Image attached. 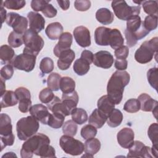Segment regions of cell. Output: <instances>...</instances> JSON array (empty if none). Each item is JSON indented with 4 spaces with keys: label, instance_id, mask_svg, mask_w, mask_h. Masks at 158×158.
Here are the masks:
<instances>
[{
    "label": "cell",
    "instance_id": "cell-56",
    "mask_svg": "<svg viewBox=\"0 0 158 158\" xmlns=\"http://www.w3.org/2000/svg\"><path fill=\"white\" fill-rule=\"evenodd\" d=\"M114 66L117 70H125L128 66V62L125 59H117L115 60Z\"/></svg>",
    "mask_w": 158,
    "mask_h": 158
},
{
    "label": "cell",
    "instance_id": "cell-2",
    "mask_svg": "<svg viewBox=\"0 0 158 158\" xmlns=\"http://www.w3.org/2000/svg\"><path fill=\"white\" fill-rule=\"evenodd\" d=\"M149 33L139 15L133 16L127 20V28L124 33L127 44L129 48L134 46L138 40L144 38Z\"/></svg>",
    "mask_w": 158,
    "mask_h": 158
},
{
    "label": "cell",
    "instance_id": "cell-41",
    "mask_svg": "<svg viewBox=\"0 0 158 158\" xmlns=\"http://www.w3.org/2000/svg\"><path fill=\"white\" fill-rule=\"evenodd\" d=\"M77 125L73 120H69L63 124L62 132L64 135L74 136L77 132Z\"/></svg>",
    "mask_w": 158,
    "mask_h": 158
},
{
    "label": "cell",
    "instance_id": "cell-1",
    "mask_svg": "<svg viewBox=\"0 0 158 158\" xmlns=\"http://www.w3.org/2000/svg\"><path fill=\"white\" fill-rule=\"evenodd\" d=\"M130 74L125 70H117L110 77L107 86V95L115 104H119L123 98L124 88L129 83Z\"/></svg>",
    "mask_w": 158,
    "mask_h": 158
},
{
    "label": "cell",
    "instance_id": "cell-19",
    "mask_svg": "<svg viewBox=\"0 0 158 158\" xmlns=\"http://www.w3.org/2000/svg\"><path fill=\"white\" fill-rule=\"evenodd\" d=\"M59 41L55 46L53 52L56 57H59V54L63 51L69 49L72 43V35L69 32H64L59 38Z\"/></svg>",
    "mask_w": 158,
    "mask_h": 158
},
{
    "label": "cell",
    "instance_id": "cell-15",
    "mask_svg": "<svg viewBox=\"0 0 158 158\" xmlns=\"http://www.w3.org/2000/svg\"><path fill=\"white\" fill-rule=\"evenodd\" d=\"M73 36L76 42L81 47L86 48L91 45L90 32L86 27H77L73 30Z\"/></svg>",
    "mask_w": 158,
    "mask_h": 158
},
{
    "label": "cell",
    "instance_id": "cell-32",
    "mask_svg": "<svg viewBox=\"0 0 158 158\" xmlns=\"http://www.w3.org/2000/svg\"><path fill=\"white\" fill-rule=\"evenodd\" d=\"M61 100L72 112L75 108H76L78 104V95L77 92L75 91L69 93H63Z\"/></svg>",
    "mask_w": 158,
    "mask_h": 158
},
{
    "label": "cell",
    "instance_id": "cell-42",
    "mask_svg": "<svg viewBox=\"0 0 158 158\" xmlns=\"http://www.w3.org/2000/svg\"><path fill=\"white\" fill-rule=\"evenodd\" d=\"M40 69L44 74L49 73L54 69L53 60L48 57L43 58L40 64Z\"/></svg>",
    "mask_w": 158,
    "mask_h": 158
},
{
    "label": "cell",
    "instance_id": "cell-52",
    "mask_svg": "<svg viewBox=\"0 0 158 158\" xmlns=\"http://www.w3.org/2000/svg\"><path fill=\"white\" fill-rule=\"evenodd\" d=\"M74 7L78 11H86L91 7V1L88 0H77L74 2Z\"/></svg>",
    "mask_w": 158,
    "mask_h": 158
},
{
    "label": "cell",
    "instance_id": "cell-48",
    "mask_svg": "<svg viewBox=\"0 0 158 158\" xmlns=\"http://www.w3.org/2000/svg\"><path fill=\"white\" fill-rule=\"evenodd\" d=\"M55 97L52 91L49 88H45L43 89L39 94V99L42 103L48 104Z\"/></svg>",
    "mask_w": 158,
    "mask_h": 158
},
{
    "label": "cell",
    "instance_id": "cell-11",
    "mask_svg": "<svg viewBox=\"0 0 158 158\" xmlns=\"http://www.w3.org/2000/svg\"><path fill=\"white\" fill-rule=\"evenodd\" d=\"M6 22L8 26L13 28V31L20 34H23L27 30V19L15 12H9L7 14Z\"/></svg>",
    "mask_w": 158,
    "mask_h": 158
},
{
    "label": "cell",
    "instance_id": "cell-14",
    "mask_svg": "<svg viewBox=\"0 0 158 158\" xmlns=\"http://www.w3.org/2000/svg\"><path fill=\"white\" fill-rule=\"evenodd\" d=\"M93 63L98 67L109 69L114 63V57L109 51H100L94 54Z\"/></svg>",
    "mask_w": 158,
    "mask_h": 158
},
{
    "label": "cell",
    "instance_id": "cell-36",
    "mask_svg": "<svg viewBox=\"0 0 158 158\" xmlns=\"http://www.w3.org/2000/svg\"><path fill=\"white\" fill-rule=\"evenodd\" d=\"M65 116L61 114L53 113L51 114L48 118V124L50 127L58 129L60 128L64 123Z\"/></svg>",
    "mask_w": 158,
    "mask_h": 158
},
{
    "label": "cell",
    "instance_id": "cell-4",
    "mask_svg": "<svg viewBox=\"0 0 158 158\" xmlns=\"http://www.w3.org/2000/svg\"><path fill=\"white\" fill-rule=\"evenodd\" d=\"M40 128L38 121L33 116L22 117L16 124L17 136L20 140L25 141L35 135Z\"/></svg>",
    "mask_w": 158,
    "mask_h": 158
},
{
    "label": "cell",
    "instance_id": "cell-22",
    "mask_svg": "<svg viewBox=\"0 0 158 158\" xmlns=\"http://www.w3.org/2000/svg\"><path fill=\"white\" fill-rule=\"evenodd\" d=\"M115 105L114 101L108 95L101 96L97 102L98 109L107 117L114 109Z\"/></svg>",
    "mask_w": 158,
    "mask_h": 158
},
{
    "label": "cell",
    "instance_id": "cell-21",
    "mask_svg": "<svg viewBox=\"0 0 158 158\" xmlns=\"http://www.w3.org/2000/svg\"><path fill=\"white\" fill-rule=\"evenodd\" d=\"M48 108L52 113H59L64 115L65 117L71 115V111L67 106L57 96H55L54 99L48 104Z\"/></svg>",
    "mask_w": 158,
    "mask_h": 158
},
{
    "label": "cell",
    "instance_id": "cell-39",
    "mask_svg": "<svg viewBox=\"0 0 158 158\" xmlns=\"http://www.w3.org/2000/svg\"><path fill=\"white\" fill-rule=\"evenodd\" d=\"M142 6L145 13L149 15H156L158 14L157 1H143Z\"/></svg>",
    "mask_w": 158,
    "mask_h": 158
},
{
    "label": "cell",
    "instance_id": "cell-53",
    "mask_svg": "<svg viewBox=\"0 0 158 158\" xmlns=\"http://www.w3.org/2000/svg\"><path fill=\"white\" fill-rule=\"evenodd\" d=\"M42 13L48 18H52L54 17L57 13V9L51 4L48 3L46 4L41 10Z\"/></svg>",
    "mask_w": 158,
    "mask_h": 158
},
{
    "label": "cell",
    "instance_id": "cell-38",
    "mask_svg": "<svg viewBox=\"0 0 158 158\" xmlns=\"http://www.w3.org/2000/svg\"><path fill=\"white\" fill-rule=\"evenodd\" d=\"M61 76L57 73H51L48 77L47 85L48 88H50L52 91H57L60 89V82Z\"/></svg>",
    "mask_w": 158,
    "mask_h": 158
},
{
    "label": "cell",
    "instance_id": "cell-54",
    "mask_svg": "<svg viewBox=\"0 0 158 158\" xmlns=\"http://www.w3.org/2000/svg\"><path fill=\"white\" fill-rule=\"evenodd\" d=\"M129 54V49L127 46H122L121 47L115 49L114 55L117 59H125Z\"/></svg>",
    "mask_w": 158,
    "mask_h": 158
},
{
    "label": "cell",
    "instance_id": "cell-59",
    "mask_svg": "<svg viewBox=\"0 0 158 158\" xmlns=\"http://www.w3.org/2000/svg\"><path fill=\"white\" fill-rule=\"evenodd\" d=\"M1 18H2V24L3 23V22H4V20L6 19V10L3 8V6L1 5Z\"/></svg>",
    "mask_w": 158,
    "mask_h": 158
},
{
    "label": "cell",
    "instance_id": "cell-31",
    "mask_svg": "<svg viewBox=\"0 0 158 158\" xmlns=\"http://www.w3.org/2000/svg\"><path fill=\"white\" fill-rule=\"evenodd\" d=\"M18 99L15 92L12 91H6L1 96V108L12 107L15 106L18 102Z\"/></svg>",
    "mask_w": 158,
    "mask_h": 158
},
{
    "label": "cell",
    "instance_id": "cell-58",
    "mask_svg": "<svg viewBox=\"0 0 158 158\" xmlns=\"http://www.w3.org/2000/svg\"><path fill=\"white\" fill-rule=\"evenodd\" d=\"M57 2L58 3L59 6L61 7V9L64 10H67L70 7V1H60L57 0Z\"/></svg>",
    "mask_w": 158,
    "mask_h": 158
},
{
    "label": "cell",
    "instance_id": "cell-8",
    "mask_svg": "<svg viewBox=\"0 0 158 158\" xmlns=\"http://www.w3.org/2000/svg\"><path fill=\"white\" fill-rule=\"evenodd\" d=\"M111 6L116 17L122 20H128L135 15H139L140 13V6H130L125 1H113Z\"/></svg>",
    "mask_w": 158,
    "mask_h": 158
},
{
    "label": "cell",
    "instance_id": "cell-27",
    "mask_svg": "<svg viewBox=\"0 0 158 158\" xmlns=\"http://www.w3.org/2000/svg\"><path fill=\"white\" fill-rule=\"evenodd\" d=\"M107 117L102 114L98 109H94L89 117L88 123L96 128H101L107 121Z\"/></svg>",
    "mask_w": 158,
    "mask_h": 158
},
{
    "label": "cell",
    "instance_id": "cell-50",
    "mask_svg": "<svg viewBox=\"0 0 158 158\" xmlns=\"http://www.w3.org/2000/svg\"><path fill=\"white\" fill-rule=\"evenodd\" d=\"M143 22V25L146 29L149 32L154 30L157 27V16L148 15L145 17Z\"/></svg>",
    "mask_w": 158,
    "mask_h": 158
},
{
    "label": "cell",
    "instance_id": "cell-34",
    "mask_svg": "<svg viewBox=\"0 0 158 158\" xmlns=\"http://www.w3.org/2000/svg\"><path fill=\"white\" fill-rule=\"evenodd\" d=\"M90 68V64L85 60L80 58L77 59L73 64V71L79 76H83L88 73Z\"/></svg>",
    "mask_w": 158,
    "mask_h": 158
},
{
    "label": "cell",
    "instance_id": "cell-10",
    "mask_svg": "<svg viewBox=\"0 0 158 158\" xmlns=\"http://www.w3.org/2000/svg\"><path fill=\"white\" fill-rule=\"evenodd\" d=\"M36 59L34 55L23 52L15 57L11 65L16 69L30 72L35 68Z\"/></svg>",
    "mask_w": 158,
    "mask_h": 158
},
{
    "label": "cell",
    "instance_id": "cell-6",
    "mask_svg": "<svg viewBox=\"0 0 158 158\" xmlns=\"http://www.w3.org/2000/svg\"><path fill=\"white\" fill-rule=\"evenodd\" d=\"M157 37H154L142 43L135 53V59L136 62L144 64L152 60L154 55L157 54Z\"/></svg>",
    "mask_w": 158,
    "mask_h": 158
},
{
    "label": "cell",
    "instance_id": "cell-40",
    "mask_svg": "<svg viewBox=\"0 0 158 158\" xmlns=\"http://www.w3.org/2000/svg\"><path fill=\"white\" fill-rule=\"evenodd\" d=\"M7 41L10 46L12 48H19L23 43V34L17 33L12 31L9 34Z\"/></svg>",
    "mask_w": 158,
    "mask_h": 158
},
{
    "label": "cell",
    "instance_id": "cell-51",
    "mask_svg": "<svg viewBox=\"0 0 158 158\" xmlns=\"http://www.w3.org/2000/svg\"><path fill=\"white\" fill-rule=\"evenodd\" d=\"M0 74L1 78L5 81L10 79L14 74L13 66L10 64L5 65L3 67L1 68Z\"/></svg>",
    "mask_w": 158,
    "mask_h": 158
},
{
    "label": "cell",
    "instance_id": "cell-30",
    "mask_svg": "<svg viewBox=\"0 0 158 158\" xmlns=\"http://www.w3.org/2000/svg\"><path fill=\"white\" fill-rule=\"evenodd\" d=\"M123 43L124 39L121 32L117 28H111L109 39V45L112 49H116L123 46Z\"/></svg>",
    "mask_w": 158,
    "mask_h": 158
},
{
    "label": "cell",
    "instance_id": "cell-28",
    "mask_svg": "<svg viewBox=\"0 0 158 158\" xmlns=\"http://www.w3.org/2000/svg\"><path fill=\"white\" fill-rule=\"evenodd\" d=\"M15 57V52L10 46L4 44L0 47V58L2 64L11 65Z\"/></svg>",
    "mask_w": 158,
    "mask_h": 158
},
{
    "label": "cell",
    "instance_id": "cell-12",
    "mask_svg": "<svg viewBox=\"0 0 158 158\" xmlns=\"http://www.w3.org/2000/svg\"><path fill=\"white\" fill-rule=\"evenodd\" d=\"M15 93L19 101V109L22 113H27L31 107V94L30 91L25 87H19Z\"/></svg>",
    "mask_w": 158,
    "mask_h": 158
},
{
    "label": "cell",
    "instance_id": "cell-44",
    "mask_svg": "<svg viewBox=\"0 0 158 158\" xmlns=\"http://www.w3.org/2000/svg\"><path fill=\"white\" fill-rule=\"evenodd\" d=\"M97 128L91 124L86 125L82 127L80 133L81 136L85 139L94 138L97 134Z\"/></svg>",
    "mask_w": 158,
    "mask_h": 158
},
{
    "label": "cell",
    "instance_id": "cell-37",
    "mask_svg": "<svg viewBox=\"0 0 158 158\" xmlns=\"http://www.w3.org/2000/svg\"><path fill=\"white\" fill-rule=\"evenodd\" d=\"M75 82L69 77L61 78L60 82V89L63 93H69L75 91Z\"/></svg>",
    "mask_w": 158,
    "mask_h": 158
},
{
    "label": "cell",
    "instance_id": "cell-7",
    "mask_svg": "<svg viewBox=\"0 0 158 158\" xmlns=\"http://www.w3.org/2000/svg\"><path fill=\"white\" fill-rule=\"evenodd\" d=\"M15 137L12 133L10 117L6 114L0 115V140L1 151L7 146H12Z\"/></svg>",
    "mask_w": 158,
    "mask_h": 158
},
{
    "label": "cell",
    "instance_id": "cell-47",
    "mask_svg": "<svg viewBox=\"0 0 158 158\" xmlns=\"http://www.w3.org/2000/svg\"><path fill=\"white\" fill-rule=\"evenodd\" d=\"M2 5L9 9L19 10L23 8L25 4V1L23 0H6L2 2Z\"/></svg>",
    "mask_w": 158,
    "mask_h": 158
},
{
    "label": "cell",
    "instance_id": "cell-57",
    "mask_svg": "<svg viewBox=\"0 0 158 158\" xmlns=\"http://www.w3.org/2000/svg\"><path fill=\"white\" fill-rule=\"evenodd\" d=\"M93 57H94V54L91 51L89 50H84L82 51L81 54L80 58L85 60L89 64H91L93 61Z\"/></svg>",
    "mask_w": 158,
    "mask_h": 158
},
{
    "label": "cell",
    "instance_id": "cell-16",
    "mask_svg": "<svg viewBox=\"0 0 158 158\" xmlns=\"http://www.w3.org/2000/svg\"><path fill=\"white\" fill-rule=\"evenodd\" d=\"M135 134L130 128H123L120 130L117 135L119 145L124 149H129L134 142Z\"/></svg>",
    "mask_w": 158,
    "mask_h": 158
},
{
    "label": "cell",
    "instance_id": "cell-26",
    "mask_svg": "<svg viewBox=\"0 0 158 158\" xmlns=\"http://www.w3.org/2000/svg\"><path fill=\"white\" fill-rule=\"evenodd\" d=\"M47 36L51 40H56L59 38L63 33V27L59 22L49 23L45 30Z\"/></svg>",
    "mask_w": 158,
    "mask_h": 158
},
{
    "label": "cell",
    "instance_id": "cell-17",
    "mask_svg": "<svg viewBox=\"0 0 158 158\" xmlns=\"http://www.w3.org/2000/svg\"><path fill=\"white\" fill-rule=\"evenodd\" d=\"M29 112L31 115L38 121H40L44 125L48 124V118L51 114L49 112L46 106L41 104H35L30 107Z\"/></svg>",
    "mask_w": 158,
    "mask_h": 158
},
{
    "label": "cell",
    "instance_id": "cell-49",
    "mask_svg": "<svg viewBox=\"0 0 158 158\" xmlns=\"http://www.w3.org/2000/svg\"><path fill=\"white\" fill-rule=\"evenodd\" d=\"M148 81L154 89L157 90V68L153 67L150 69L147 72Z\"/></svg>",
    "mask_w": 158,
    "mask_h": 158
},
{
    "label": "cell",
    "instance_id": "cell-45",
    "mask_svg": "<svg viewBox=\"0 0 158 158\" xmlns=\"http://www.w3.org/2000/svg\"><path fill=\"white\" fill-rule=\"evenodd\" d=\"M148 135L152 143V146H158V125L157 123H152L148 130Z\"/></svg>",
    "mask_w": 158,
    "mask_h": 158
},
{
    "label": "cell",
    "instance_id": "cell-25",
    "mask_svg": "<svg viewBox=\"0 0 158 158\" xmlns=\"http://www.w3.org/2000/svg\"><path fill=\"white\" fill-rule=\"evenodd\" d=\"M101 148V143L99 139L94 138H91L86 139L85 143V155L83 157H93Z\"/></svg>",
    "mask_w": 158,
    "mask_h": 158
},
{
    "label": "cell",
    "instance_id": "cell-29",
    "mask_svg": "<svg viewBox=\"0 0 158 158\" xmlns=\"http://www.w3.org/2000/svg\"><path fill=\"white\" fill-rule=\"evenodd\" d=\"M96 19L103 25H109L114 21V15L107 8H100L96 12Z\"/></svg>",
    "mask_w": 158,
    "mask_h": 158
},
{
    "label": "cell",
    "instance_id": "cell-35",
    "mask_svg": "<svg viewBox=\"0 0 158 158\" xmlns=\"http://www.w3.org/2000/svg\"><path fill=\"white\" fill-rule=\"evenodd\" d=\"M71 115L72 120L78 125L85 123L88 118L87 112L82 108H75L72 111Z\"/></svg>",
    "mask_w": 158,
    "mask_h": 158
},
{
    "label": "cell",
    "instance_id": "cell-3",
    "mask_svg": "<svg viewBox=\"0 0 158 158\" xmlns=\"http://www.w3.org/2000/svg\"><path fill=\"white\" fill-rule=\"evenodd\" d=\"M45 144H50L49 137L43 133H36L27 139L22 144L20 156L22 158H31L37 155L41 148Z\"/></svg>",
    "mask_w": 158,
    "mask_h": 158
},
{
    "label": "cell",
    "instance_id": "cell-9",
    "mask_svg": "<svg viewBox=\"0 0 158 158\" xmlns=\"http://www.w3.org/2000/svg\"><path fill=\"white\" fill-rule=\"evenodd\" d=\"M59 145L66 154L72 156L80 155L85 150V145L81 141L65 135L60 137Z\"/></svg>",
    "mask_w": 158,
    "mask_h": 158
},
{
    "label": "cell",
    "instance_id": "cell-23",
    "mask_svg": "<svg viewBox=\"0 0 158 158\" xmlns=\"http://www.w3.org/2000/svg\"><path fill=\"white\" fill-rule=\"evenodd\" d=\"M138 100L140 103V109L144 112H152L157 107L158 102L153 99L149 94L146 93L141 94Z\"/></svg>",
    "mask_w": 158,
    "mask_h": 158
},
{
    "label": "cell",
    "instance_id": "cell-60",
    "mask_svg": "<svg viewBox=\"0 0 158 158\" xmlns=\"http://www.w3.org/2000/svg\"><path fill=\"white\" fill-rule=\"evenodd\" d=\"M6 85H5V80L1 78V96H2L4 93L6 91Z\"/></svg>",
    "mask_w": 158,
    "mask_h": 158
},
{
    "label": "cell",
    "instance_id": "cell-24",
    "mask_svg": "<svg viewBox=\"0 0 158 158\" xmlns=\"http://www.w3.org/2000/svg\"><path fill=\"white\" fill-rule=\"evenodd\" d=\"M111 28L105 27H99L94 31V40L99 46H108Z\"/></svg>",
    "mask_w": 158,
    "mask_h": 158
},
{
    "label": "cell",
    "instance_id": "cell-55",
    "mask_svg": "<svg viewBox=\"0 0 158 158\" xmlns=\"http://www.w3.org/2000/svg\"><path fill=\"white\" fill-rule=\"evenodd\" d=\"M49 2V1L45 0H33L31 1V7L36 12L41 11L44 6Z\"/></svg>",
    "mask_w": 158,
    "mask_h": 158
},
{
    "label": "cell",
    "instance_id": "cell-43",
    "mask_svg": "<svg viewBox=\"0 0 158 158\" xmlns=\"http://www.w3.org/2000/svg\"><path fill=\"white\" fill-rule=\"evenodd\" d=\"M140 103L136 99H130L124 104L123 110L129 113H135L139 110Z\"/></svg>",
    "mask_w": 158,
    "mask_h": 158
},
{
    "label": "cell",
    "instance_id": "cell-46",
    "mask_svg": "<svg viewBox=\"0 0 158 158\" xmlns=\"http://www.w3.org/2000/svg\"><path fill=\"white\" fill-rule=\"evenodd\" d=\"M36 156H38L41 157H44V158L45 157H55L56 151L54 148L52 146H51L49 144H45L41 148V149H40Z\"/></svg>",
    "mask_w": 158,
    "mask_h": 158
},
{
    "label": "cell",
    "instance_id": "cell-13",
    "mask_svg": "<svg viewBox=\"0 0 158 158\" xmlns=\"http://www.w3.org/2000/svg\"><path fill=\"white\" fill-rule=\"evenodd\" d=\"M128 157H152L151 148L144 145L140 141H135L129 148Z\"/></svg>",
    "mask_w": 158,
    "mask_h": 158
},
{
    "label": "cell",
    "instance_id": "cell-18",
    "mask_svg": "<svg viewBox=\"0 0 158 158\" xmlns=\"http://www.w3.org/2000/svg\"><path fill=\"white\" fill-rule=\"evenodd\" d=\"M30 29L37 33L41 31L44 28L45 19L39 13L30 12L27 14Z\"/></svg>",
    "mask_w": 158,
    "mask_h": 158
},
{
    "label": "cell",
    "instance_id": "cell-20",
    "mask_svg": "<svg viewBox=\"0 0 158 158\" xmlns=\"http://www.w3.org/2000/svg\"><path fill=\"white\" fill-rule=\"evenodd\" d=\"M57 60V67L62 70H67L75 57L74 51L70 49L63 51L59 54Z\"/></svg>",
    "mask_w": 158,
    "mask_h": 158
},
{
    "label": "cell",
    "instance_id": "cell-33",
    "mask_svg": "<svg viewBox=\"0 0 158 158\" xmlns=\"http://www.w3.org/2000/svg\"><path fill=\"white\" fill-rule=\"evenodd\" d=\"M122 120L123 114L122 112L117 109H114L109 115L107 119V123L109 127L115 128L119 126Z\"/></svg>",
    "mask_w": 158,
    "mask_h": 158
},
{
    "label": "cell",
    "instance_id": "cell-5",
    "mask_svg": "<svg viewBox=\"0 0 158 158\" xmlns=\"http://www.w3.org/2000/svg\"><path fill=\"white\" fill-rule=\"evenodd\" d=\"M23 40L25 44L23 52L35 56H38L44 44L42 37L30 28L23 34Z\"/></svg>",
    "mask_w": 158,
    "mask_h": 158
}]
</instances>
